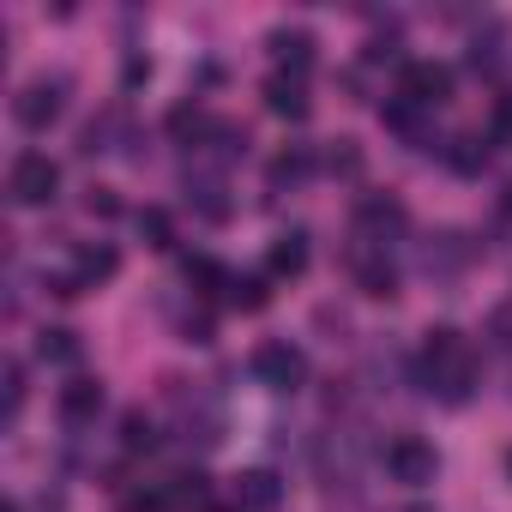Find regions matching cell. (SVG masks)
<instances>
[{"label":"cell","mask_w":512,"mask_h":512,"mask_svg":"<svg viewBox=\"0 0 512 512\" xmlns=\"http://www.w3.org/2000/svg\"><path fill=\"white\" fill-rule=\"evenodd\" d=\"M350 272H356V290H362L368 302H392V296H398V266L386 260V247H362Z\"/></svg>","instance_id":"cell-8"},{"label":"cell","mask_w":512,"mask_h":512,"mask_svg":"<svg viewBox=\"0 0 512 512\" xmlns=\"http://www.w3.org/2000/svg\"><path fill=\"white\" fill-rule=\"evenodd\" d=\"M506 476H512V452H506Z\"/></svg>","instance_id":"cell-32"},{"label":"cell","mask_w":512,"mask_h":512,"mask_svg":"<svg viewBox=\"0 0 512 512\" xmlns=\"http://www.w3.org/2000/svg\"><path fill=\"white\" fill-rule=\"evenodd\" d=\"M398 229H404V205L386 199V193H362V205H356V235H362L368 247H386V235H398Z\"/></svg>","instance_id":"cell-7"},{"label":"cell","mask_w":512,"mask_h":512,"mask_svg":"<svg viewBox=\"0 0 512 512\" xmlns=\"http://www.w3.org/2000/svg\"><path fill=\"white\" fill-rule=\"evenodd\" d=\"M61 97H67L61 79H31V85H19V97H13V121L31 127V133H43V127L61 115Z\"/></svg>","instance_id":"cell-6"},{"label":"cell","mask_w":512,"mask_h":512,"mask_svg":"<svg viewBox=\"0 0 512 512\" xmlns=\"http://www.w3.org/2000/svg\"><path fill=\"white\" fill-rule=\"evenodd\" d=\"M121 446H127V452H151V446H157V434H151V422H145L139 410H127V422H121Z\"/></svg>","instance_id":"cell-24"},{"label":"cell","mask_w":512,"mask_h":512,"mask_svg":"<svg viewBox=\"0 0 512 512\" xmlns=\"http://www.w3.org/2000/svg\"><path fill=\"white\" fill-rule=\"evenodd\" d=\"M127 512H175L163 488H145V494H127Z\"/></svg>","instance_id":"cell-28"},{"label":"cell","mask_w":512,"mask_h":512,"mask_svg":"<svg viewBox=\"0 0 512 512\" xmlns=\"http://www.w3.org/2000/svg\"><path fill=\"white\" fill-rule=\"evenodd\" d=\"M446 163H452L458 175H482L488 145H482V139H470V133H458V139H446Z\"/></svg>","instance_id":"cell-18"},{"label":"cell","mask_w":512,"mask_h":512,"mask_svg":"<svg viewBox=\"0 0 512 512\" xmlns=\"http://www.w3.org/2000/svg\"><path fill=\"white\" fill-rule=\"evenodd\" d=\"M211 127H217V121H211L205 109H193V103L169 109V133H175V139H187V145H193V139H211Z\"/></svg>","instance_id":"cell-20"},{"label":"cell","mask_w":512,"mask_h":512,"mask_svg":"<svg viewBox=\"0 0 512 512\" xmlns=\"http://www.w3.org/2000/svg\"><path fill=\"white\" fill-rule=\"evenodd\" d=\"M488 139L512 145V97H500V103H494V127H488Z\"/></svg>","instance_id":"cell-29"},{"label":"cell","mask_w":512,"mask_h":512,"mask_svg":"<svg viewBox=\"0 0 512 512\" xmlns=\"http://www.w3.org/2000/svg\"><path fill=\"white\" fill-rule=\"evenodd\" d=\"M61 416H67L73 428L97 422V416H103V386H97V380H67V386H61Z\"/></svg>","instance_id":"cell-12"},{"label":"cell","mask_w":512,"mask_h":512,"mask_svg":"<svg viewBox=\"0 0 512 512\" xmlns=\"http://www.w3.org/2000/svg\"><path fill=\"white\" fill-rule=\"evenodd\" d=\"M253 374H260L272 392H296V386L308 380V356H302L290 338H272V344L253 350Z\"/></svg>","instance_id":"cell-3"},{"label":"cell","mask_w":512,"mask_h":512,"mask_svg":"<svg viewBox=\"0 0 512 512\" xmlns=\"http://www.w3.org/2000/svg\"><path fill=\"white\" fill-rule=\"evenodd\" d=\"M223 302H229V308H241V314H260V308L272 302V290H266V278H229Z\"/></svg>","instance_id":"cell-17"},{"label":"cell","mask_w":512,"mask_h":512,"mask_svg":"<svg viewBox=\"0 0 512 512\" xmlns=\"http://www.w3.org/2000/svg\"><path fill=\"white\" fill-rule=\"evenodd\" d=\"M398 97L416 103V109H440V103L452 97V67H446V61H404Z\"/></svg>","instance_id":"cell-4"},{"label":"cell","mask_w":512,"mask_h":512,"mask_svg":"<svg viewBox=\"0 0 512 512\" xmlns=\"http://www.w3.org/2000/svg\"><path fill=\"white\" fill-rule=\"evenodd\" d=\"M266 266H272V278H302V272H308V235H302V229L278 235L272 253H266Z\"/></svg>","instance_id":"cell-14"},{"label":"cell","mask_w":512,"mask_h":512,"mask_svg":"<svg viewBox=\"0 0 512 512\" xmlns=\"http://www.w3.org/2000/svg\"><path fill=\"white\" fill-rule=\"evenodd\" d=\"M229 278H235V272H223L217 260H205V253H199V260H187V284H193L199 296H223Z\"/></svg>","instance_id":"cell-19"},{"label":"cell","mask_w":512,"mask_h":512,"mask_svg":"<svg viewBox=\"0 0 512 512\" xmlns=\"http://www.w3.org/2000/svg\"><path fill=\"white\" fill-rule=\"evenodd\" d=\"M266 109H272V115H284V121H308V109H314V103H308V91H302V79H296V73H272V79H266Z\"/></svg>","instance_id":"cell-11"},{"label":"cell","mask_w":512,"mask_h":512,"mask_svg":"<svg viewBox=\"0 0 512 512\" xmlns=\"http://www.w3.org/2000/svg\"><path fill=\"white\" fill-rule=\"evenodd\" d=\"M163 494H169L175 512H187V506H211V482H205L199 470H175V476L163 482Z\"/></svg>","instance_id":"cell-16"},{"label":"cell","mask_w":512,"mask_h":512,"mask_svg":"<svg viewBox=\"0 0 512 512\" xmlns=\"http://www.w3.org/2000/svg\"><path fill=\"white\" fill-rule=\"evenodd\" d=\"M500 217H506V223H512V187H506V193H500Z\"/></svg>","instance_id":"cell-31"},{"label":"cell","mask_w":512,"mask_h":512,"mask_svg":"<svg viewBox=\"0 0 512 512\" xmlns=\"http://www.w3.org/2000/svg\"><path fill=\"white\" fill-rule=\"evenodd\" d=\"M115 272H121V253H115V247H103V241H85V247L73 253V284H79V290L109 284Z\"/></svg>","instance_id":"cell-10"},{"label":"cell","mask_w":512,"mask_h":512,"mask_svg":"<svg viewBox=\"0 0 512 512\" xmlns=\"http://www.w3.org/2000/svg\"><path fill=\"white\" fill-rule=\"evenodd\" d=\"M272 55L284 61V73H296V79H302V73L314 67V31H302V25H296V31H290V25H284V31H272Z\"/></svg>","instance_id":"cell-13"},{"label":"cell","mask_w":512,"mask_h":512,"mask_svg":"<svg viewBox=\"0 0 512 512\" xmlns=\"http://www.w3.org/2000/svg\"><path fill=\"white\" fill-rule=\"evenodd\" d=\"M55 187H61V169H55L49 151H19V157H13V175H7L13 205H49Z\"/></svg>","instance_id":"cell-2"},{"label":"cell","mask_w":512,"mask_h":512,"mask_svg":"<svg viewBox=\"0 0 512 512\" xmlns=\"http://www.w3.org/2000/svg\"><path fill=\"white\" fill-rule=\"evenodd\" d=\"M235 512H284V482L272 470H241L235 476Z\"/></svg>","instance_id":"cell-9"},{"label":"cell","mask_w":512,"mask_h":512,"mask_svg":"<svg viewBox=\"0 0 512 512\" xmlns=\"http://www.w3.org/2000/svg\"><path fill=\"white\" fill-rule=\"evenodd\" d=\"M386 470H392V482H404V488H428L434 470H440V458H434V446H428L422 434H398V440L386 446Z\"/></svg>","instance_id":"cell-5"},{"label":"cell","mask_w":512,"mask_h":512,"mask_svg":"<svg viewBox=\"0 0 512 512\" xmlns=\"http://www.w3.org/2000/svg\"><path fill=\"white\" fill-rule=\"evenodd\" d=\"M187 193H193V205H199L211 223H223V217H229V199H223V181H217V175H205V181H187Z\"/></svg>","instance_id":"cell-22"},{"label":"cell","mask_w":512,"mask_h":512,"mask_svg":"<svg viewBox=\"0 0 512 512\" xmlns=\"http://www.w3.org/2000/svg\"><path fill=\"white\" fill-rule=\"evenodd\" d=\"M139 235H145V247L163 253V247H175V217H169L163 205H145V211H139Z\"/></svg>","instance_id":"cell-21"},{"label":"cell","mask_w":512,"mask_h":512,"mask_svg":"<svg viewBox=\"0 0 512 512\" xmlns=\"http://www.w3.org/2000/svg\"><path fill=\"white\" fill-rule=\"evenodd\" d=\"M85 211H91V217H121L115 187H91V193H85Z\"/></svg>","instance_id":"cell-26"},{"label":"cell","mask_w":512,"mask_h":512,"mask_svg":"<svg viewBox=\"0 0 512 512\" xmlns=\"http://www.w3.org/2000/svg\"><path fill=\"white\" fill-rule=\"evenodd\" d=\"M488 338H494L500 350H512V302H500V308L488 314Z\"/></svg>","instance_id":"cell-27"},{"label":"cell","mask_w":512,"mask_h":512,"mask_svg":"<svg viewBox=\"0 0 512 512\" xmlns=\"http://www.w3.org/2000/svg\"><path fill=\"white\" fill-rule=\"evenodd\" d=\"M25 410V362H7V422H19Z\"/></svg>","instance_id":"cell-25"},{"label":"cell","mask_w":512,"mask_h":512,"mask_svg":"<svg viewBox=\"0 0 512 512\" xmlns=\"http://www.w3.org/2000/svg\"><path fill=\"white\" fill-rule=\"evenodd\" d=\"M314 175V157L302 151V145H290V151H278L272 157V169H266V181H272V193H284V187H302Z\"/></svg>","instance_id":"cell-15"},{"label":"cell","mask_w":512,"mask_h":512,"mask_svg":"<svg viewBox=\"0 0 512 512\" xmlns=\"http://www.w3.org/2000/svg\"><path fill=\"white\" fill-rule=\"evenodd\" d=\"M37 356H43V362H73V356H79V338L55 326V332H43V338H37Z\"/></svg>","instance_id":"cell-23"},{"label":"cell","mask_w":512,"mask_h":512,"mask_svg":"<svg viewBox=\"0 0 512 512\" xmlns=\"http://www.w3.org/2000/svg\"><path fill=\"white\" fill-rule=\"evenodd\" d=\"M416 380H422L434 398L464 404L470 386H476V356H470V344H464L452 326H434L428 344H422V368H416Z\"/></svg>","instance_id":"cell-1"},{"label":"cell","mask_w":512,"mask_h":512,"mask_svg":"<svg viewBox=\"0 0 512 512\" xmlns=\"http://www.w3.org/2000/svg\"><path fill=\"white\" fill-rule=\"evenodd\" d=\"M332 169H338V175H356V169H362V151H356L350 139H338V151H332Z\"/></svg>","instance_id":"cell-30"}]
</instances>
